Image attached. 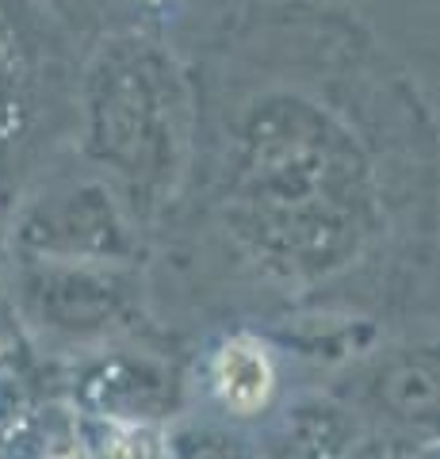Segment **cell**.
Listing matches in <instances>:
<instances>
[{"label": "cell", "instance_id": "6da1fadb", "mask_svg": "<svg viewBox=\"0 0 440 459\" xmlns=\"http://www.w3.org/2000/svg\"><path fill=\"white\" fill-rule=\"evenodd\" d=\"M215 391H219V402L234 413V418H253V413H261L268 402H272L276 371H272V360H268V352L257 341L237 337L219 352Z\"/></svg>", "mask_w": 440, "mask_h": 459}, {"label": "cell", "instance_id": "7a4b0ae2", "mask_svg": "<svg viewBox=\"0 0 440 459\" xmlns=\"http://www.w3.org/2000/svg\"><path fill=\"white\" fill-rule=\"evenodd\" d=\"M104 459H165V444L150 425H116L108 433Z\"/></svg>", "mask_w": 440, "mask_h": 459}, {"label": "cell", "instance_id": "3957f363", "mask_svg": "<svg viewBox=\"0 0 440 459\" xmlns=\"http://www.w3.org/2000/svg\"><path fill=\"white\" fill-rule=\"evenodd\" d=\"M47 459H92V455L84 452L81 440H65V444H58V448H50Z\"/></svg>", "mask_w": 440, "mask_h": 459}]
</instances>
